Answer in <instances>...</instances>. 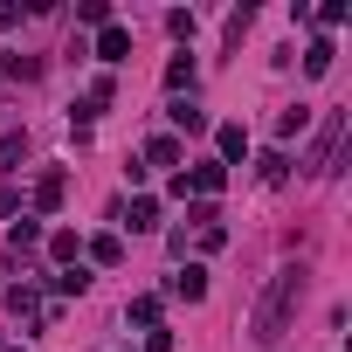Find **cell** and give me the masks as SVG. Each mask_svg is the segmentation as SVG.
Here are the masks:
<instances>
[{"label":"cell","instance_id":"cell-2","mask_svg":"<svg viewBox=\"0 0 352 352\" xmlns=\"http://www.w3.org/2000/svg\"><path fill=\"white\" fill-rule=\"evenodd\" d=\"M345 138V111H331V124L318 131V145H311V173H324V159H331V145Z\"/></svg>","mask_w":352,"mask_h":352},{"label":"cell","instance_id":"cell-7","mask_svg":"<svg viewBox=\"0 0 352 352\" xmlns=\"http://www.w3.org/2000/svg\"><path fill=\"white\" fill-rule=\"evenodd\" d=\"M21 152H28V138H21V131H8V138H0V166H8V173L21 166Z\"/></svg>","mask_w":352,"mask_h":352},{"label":"cell","instance_id":"cell-4","mask_svg":"<svg viewBox=\"0 0 352 352\" xmlns=\"http://www.w3.org/2000/svg\"><path fill=\"white\" fill-rule=\"evenodd\" d=\"M173 297H187V304H201V297H208V270H194V263H187L180 276H173Z\"/></svg>","mask_w":352,"mask_h":352},{"label":"cell","instance_id":"cell-6","mask_svg":"<svg viewBox=\"0 0 352 352\" xmlns=\"http://www.w3.org/2000/svg\"><path fill=\"white\" fill-rule=\"evenodd\" d=\"M249 152V131L242 124H221V159H242Z\"/></svg>","mask_w":352,"mask_h":352},{"label":"cell","instance_id":"cell-5","mask_svg":"<svg viewBox=\"0 0 352 352\" xmlns=\"http://www.w3.org/2000/svg\"><path fill=\"white\" fill-rule=\"evenodd\" d=\"M97 56H104V63H124V56H131V35H124V28H104V35H97Z\"/></svg>","mask_w":352,"mask_h":352},{"label":"cell","instance_id":"cell-8","mask_svg":"<svg viewBox=\"0 0 352 352\" xmlns=\"http://www.w3.org/2000/svg\"><path fill=\"white\" fill-rule=\"evenodd\" d=\"M173 124H180V131H208V118H201V104H173Z\"/></svg>","mask_w":352,"mask_h":352},{"label":"cell","instance_id":"cell-1","mask_svg":"<svg viewBox=\"0 0 352 352\" xmlns=\"http://www.w3.org/2000/svg\"><path fill=\"white\" fill-rule=\"evenodd\" d=\"M297 297H304V270L290 263V270H276L270 276V290H263V304H256V345H276L283 338V324H290V311H297Z\"/></svg>","mask_w":352,"mask_h":352},{"label":"cell","instance_id":"cell-3","mask_svg":"<svg viewBox=\"0 0 352 352\" xmlns=\"http://www.w3.org/2000/svg\"><path fill=\"white\" fill-rule=\"evenodd\" d=\"M221 180H228V173L208 159V166H194V173H187V180H173V187H180V194H187V187H194V194H221Z\"/></svg>","mask_w":352,"mask_h":352},{"label":"cell","instance_id":"cell-11","mask_svg":"<svg viewBox=\"0 0 352 352\" xmlns=\"http://www.w3.org/2000/svg\"><path fill=\"white\" fill-rule=\"evenodd\" d=\"M304 118H311L304 104H297V111H283V118H276V138H297V131H304Z\"/></svg>","mask_w":352,"mask_h":352},{"label":"cell","instance_id":"cell-9","mask_svg":"<svg viewBox=\"0 0 352 352\" xmlns=\"http://www.w3.org/2000/svg\"><path fill=\"white\" fill-rule=\"evenodd\" d=\"M56 201H63V173H49V180H42V187H35V208H42V214H49V208H56Z\"/></svg>","mask_w":352,"mask_h":352},{"label":"cell","instance_id":"cell-12","mask_svg":"<svg viewBox=\"0 0 352 352\" xmlns=\"http://www.w3.org/2000/svg\"><path fill=\"white\" fill-rule=\"evenodd\" d=\"M131 228H159V201H131Z\"/></svg>","mask_w":352,"mask_h":352},{"label":"cell","instance_id":"cell-10","mask_svg":"<svg viewBox=\"0 0 352 352\" xmlns=\"http://www.w3.org/2000/svg\"><path fill=\"white\" fill-rule=\"evenodd\" d=\"M304 69H311V76H324V69H331V42H311V56H304Z\"/></svg>","mask_w":352,"mask_h":352}]
</instances>
